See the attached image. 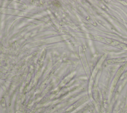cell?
<instances>
[{"mask_svg": "<svg viewBox=\"0 0 127 113\" xmlns=\"http://www.w3.org/2000/svg\"><path fill=\"white\" fill-rule=\"evenodd\" d=\"M122 4H123L124 5L127 6V1H120Z\"/></svg>", "mask_w": 127, "mask_h": 113, "instance_id": "cell-2", "label": "cell"}, {"mask_svg": "<svg viewBox=\"0 0 127 113\" xmlns=\"http://www.w3.org/2000/svg\"><path fill=\"white\" fill-rule=\"evenodd\" d=\"M95 39L98 40H99L100 41H103L105 43L110 44L112 45H114V46H121V47L123 46V45L120 43H119V42L113 40H112V39H108V38H106L99 37V36H96Z\"/></svg>", "mask_w": 127, "mask_h": 113, "instance_id": "cell-1", "label": "cell"}]
</instances>
